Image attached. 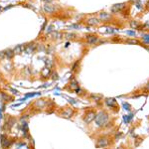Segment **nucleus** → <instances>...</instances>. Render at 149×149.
I'll return each instance as SVG.
<instances>
[{
    "instance_id": "f03ea898",
    "label": "nucleus",
    "mask_w": 149,
    "mask_h": 149,
    "mask_svg": "<svg viewBox=\"0 0 149 149\" xmlns=\"http://www.w3.org/2000/svg\"><path fill=\"white\" fill-rule=\"evenodd\" d=\"M108 145V139L104 136V137H101L97 139V142H96V147L97 148H102V147H106Z\"/></svg>"
},
{
    "instance_id": "1a4fd4ad",
    "label": "nucleus",
    "mask_w": 149,
    "mask_h": 149,
    "mask_svg": "<svg viewBox=\"0 0 149 149\" xmlns=\"http://www.w3.org/2000/svg\"><path fill=\"white\" fill-rule=\"evenodd\" d=\"M124 5L123 3H120V4H115V5H113L112 6V8H111V11L112 12H118V11H120L121 9H123L124 8Z\"/></svg>"
},
{
    "instance_id": "0eeeda50",
    "label": "nucleus",
    "mask_w": 149,
    "mask_h": 149,
    "mask_svg": "<svg viewBox=\"0 0 149 149\" xmlns=\"http://www.w3.org/2000/svg\"><path fill=\"white\" fill-rule=\"evenodd\" d=\"M25 48H26V45H19V46H17V47L13 50V52H14V54L23 53V52L25 51Z\"/></svg>"
},
{
    "instance_id": "423d86ee",
    "label": "nucleus",
    "mask_w": 149,
    "mask_h": 149,
    "mask_svg": "<svg viewBox=\"0 0 149 149\" xmlns=\"http://www.w3.org/2000/svg\"><path fill=\"white\" fill-rule=\"evenodd\" d=\"M86 40L89 44H95L97 42V37L96 36H93V35H88L86 37Z\"/></svg>"
},
{
    "instance_id": "f8f14e48",
    "label": "nucleus",
    "mask_w": 149,
    "mask_h": 149,
    "mask_svg": "<svg viewBox=\"0 0 149 149\" xmlns=\"http://www.w3.org/2000/svg\"><path fill=\"white\" fill-rule=\"evenodd\" d=\"M98 19L97 18H95V17H92V18H89L88 20H87V23L89 24V25H96V24H98Z\"/></svg>"
},
{
    "instance_id": "9b49d317",
    "label": "nucleus",
    "mask_w": 149,
    "mask_h": 149,
    "mask_svg": "<svg viewBox=\"0 0 149 149\" xmlns=\"http://www.w3.org/2000/svg\"><path fill=\"white\" fill-rule=\"evenodd\" d=\"M99 19L101 20H104V21H105V20H108V19H110V14H108V13H105V12H102V13H99Z\"/></svg>"
},
{
    "instance_id": "6ab92c4d",
    "label": "nucleus",
    "mask_w": 149,
    "mask_h": 149,
    "mask_svg": "<svg viewBox=\"0 0 149 149\" xmlns=\"http://www.w3.org/2000/svg\"><path fill=\"white\" fill-rule=\"evenodd\" d=\"M44 1H45V2H46V3H49V2H50V1H52V0H44Z\"/></svg>"
},
{
    "instance_id": "a211bd4d",
    "label": "nucleus",
    "mask_w": 149,
    "mask_h": 149,
    "mask_svg": "<svg viewBox=\"0 0 149 149\" xmlns=\"http://www.w3.org/2000/svg\"><path fill=\"white\" fill-rule=\"evenodd\" d=\"M76 91H77V93H82V92H81V91H82V89H77V90H76Z\"/></svg>"
},
{
    "instance_id": "6e6552de",
    "label": "nucleus",
    "mask_w": 149,
    "mask_h": 149,
    "mask_svg": "<svg viewBox=\"0 0 149 149\" xmlns=\"http://www.w3.org/2000/svg\"><path fill=\"white\" fill-rule=\"evenodd\" d=\"M105 104L108 105V106H111V107H116L117 106V104H116V101L114 98H107L105 101Z\"/></svg>"
},
{
    "instance_id": "2eb2a0df",
    "label": "nucleus",
    "mask_w": 149,
    "mask_h": 149,
    "mask_svg": "<svg viewBox=\"0 0 149 149\" xmlns=\"http://www.w3.org/2000/svg\"><path fill=\"white\" fill-rule=\"evenodd\" d=\"M130 25H131V27H137L138 26V22H136V21H131V23H130Z\"/></svg>"
},
{
    "instance_id": "ddd939ff",
    "label": "nucleus",
    "mask_w": 149,
    "mask_h": 149,
    "mask_svg": "<svg viewBox=\"0 0 149 149\" xmlns=\"http://www.w3.org/2000/svg\"><path fill=\"white\" fill-rule=\"evenodd\" d=\"M4 54H5V57H7V58H9V59H11V58L14 56V52L11 51V50H7V51L4 52Z\"/></svg>"
},
{
    "instance_id": "f257e3e1",
    "label": "nucleus",
    "mask_w": 149,
    "mask_h": 149,
    "mask_svg": "<svg viewBox=\"0 0 149 149\" xmlns=\"http://www.w3.org/2000/svg\"><path fill=\"white\" fill-rule=\"evenodd\" d=\"M94 119H95V123L97 126H104L108 122V114L104 111H102L95 115Z\"/></svg>"
},
{
    "instance_id": "7ed1b4c3",
    "label": "nucleus",
    "mask_w": 149,
    "mask_h": 149,
    "mask_svg": "<svg viewBox=\"0 0 149 149\" xmlns=\"http://www.w3.org/2000/svg\"><path fill=\"white\" fill-rule=\"evenodd\" d=\"M95 112L94 111H92V110H90V111H88V113L86 114V116H85V118H84V120H85V122L86 123H90L91 121H93L94 120V118H95Z\"/></svg>"
},
{
    "instance_id": "20e7f679",
    "label": "nucleus",
    "mask_w": 149,
    "mask_h": 149,
    "mask_svg": "<svg viewBox=\"0 0 149 149\" xmlns=\"http://www.w3.org/2000/svg\"><path fill=\"white\" fill-rule=\"evenodd\" d=\"M43 9H44V11L46 13H53L56 10L55 6L52 5V4H50V3H45V5L43 6Z\"/></svg>"
},
{
    "instance_id": "aec40b11",
    "label": "nucleus",
    "mask_w": 149,
    "mask_h": 149,
    "mask_svg": "<svg viewBox=\"0 0 149 149\" xmlns=\"http://www.w3.org/2000/svg\"><path fill=\"white\" fill-rule=\"evenodd\" d=\"M147 6H148V8H149V2H148V3H147Z\"/></svg>"
},
{
    "instance_id": "4468645a",
    "label": "nucleus",
    "mask_w": 149,
    "mask_h": 149,
    "mask_svg": "<svg viewBox=\"0 0 149 149\" xmlns=\"http://www.w3.org/2000/svg\"><path fill=\"white\" fill-rule=\"evenodd\" d=\"M50 36L53 38H59V36H61V34L59 32H53L52 34H50Z\"/></svg>"
},
{
    "instance_id": "39448f33",
    "label": "nucleus",
    "mask_w": 149,
    "mask_h": 149,
    "mask_svg": "<svg viewBox=\"0 0 149 149\" xmlns=\"http://www.w3.org/2000/svg\"><path fill=\"white\" fill-rule=\"evenodd\" d=\"M37 45L35 43H31L29 45H26V48H25V52L26 53H33L35 50H36Z\"/></svg>"
},
{
    "instance_id": "f3484780",
    "label": "nucleus",
    "mask_w": 149,
    "mask_h": 149,
    "mask_svg": "<svg viewBox=\"0 0 149 149\" xmlns=\"http://www.w3.org/2000/svg\"><path fill=\"white\" fill-rule=\"evenodd\" d=\"M3 57H5V54H4V52H0V59H2Z\"/></svg>"
},
{
    "instance_id": "dca6fc26",
    "label": "nucleus",
    "mask_w": 149,
    "mask_h": 149,
    "mask_svg": "<svg viewBox=\"0 0 149 149\" xmlns=\"http://www.w3.org/2000/svg\"><path fill=\"white\" fill-rule=\"evenodd\" d=\"M127 43H131V44H139V42L137 40H127Z\"/></svg>"
},
{
    "instance_id": "9d476101",
    "label": "nucleus",
    "mask_w": 149,
    "mask_h": 149,
    "mask_svg": "<svg viewBox=\"0 0 149 149\" xmlns=\"http://www.w3.org/2000/svg\"><path fill=\"white\" fill-rule=\"evenodd\" d=\"M72 114H73V110H72V108H66V109L63 111V113H62V115H63L64 117H66V118L71 117V116H72Z\"/></svg>"
}]
</instances>
